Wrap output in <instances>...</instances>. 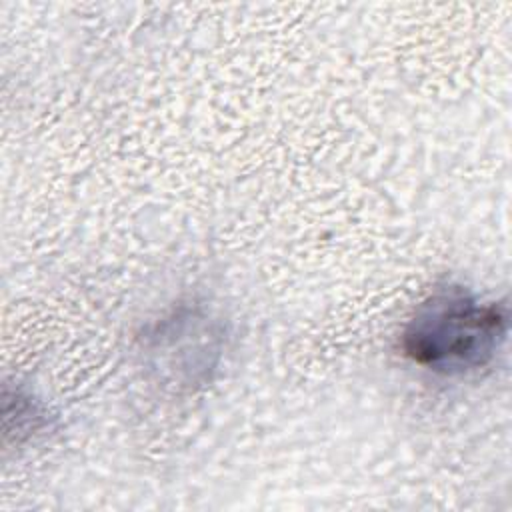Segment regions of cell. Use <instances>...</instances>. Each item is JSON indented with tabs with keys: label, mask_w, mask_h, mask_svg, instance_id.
Segmentation results:
<instances>
[{
	"label": "cell",
	"mask_w": 512,
	"mask_h": 512,
	"mask_svg": "<svg viewBox=\"0 0 512 512\" xmlns=\"http://www.w3.org/2000/svg\"><path fill=\"white\" fill-rule=\"evenodd\" d=\"M508 334V312L460 286L430 294L410 318L402 346L416 364L442 374L486 366Z\"/></svg>",
	"instance_id": "cell-1"
}]
</instances>
